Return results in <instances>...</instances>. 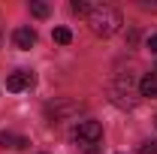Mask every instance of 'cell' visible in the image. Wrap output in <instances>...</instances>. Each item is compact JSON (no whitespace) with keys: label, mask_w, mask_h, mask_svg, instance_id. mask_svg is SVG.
I'll use <instances>...</instances> for the list:
<instances>
[{"label":"cell","mask_w":157,"mask_h":154,"mask_svg":"<svg viewBox=\"0 0 157 154\" xmlns=\"http://www.w3.org/2000/svg\"><path fill=\"white\" fill-rule=\"evenodd\" d=\"M154 124H157V118H154Z\"/></svg>","instance_id":"cell-15"},{"label":"cell","mask_w":157,"mask_h":154,"mask_svg":"<svg viewBox=\"0 0 157 154\" xmlns=\"http://www.w3.org/2000/svg\"><path fill=\"white\" fill-rule=\"evenodd\" d=\"M0 145H3V148H15V151H24L30 142H27L24 136H15V133H0Z\"/></svg>","instance_id":"cell-8"},{"label":"cell","mask_w":157,"mask_h":154,"mask_svg":"<svg viewBox=\"0 0 157 154\" xmlns=\"http://www.w3.org/2000/svg\"><path fill=\"white\" fill-rule=\"evenodd\" d=\"M52 39H55V42H60V45H70V42H73V33H70L67 27H55Z\"/></svg>","instance_id":"cell-9"},{"label":"cell","mask_w":157,"mask_h":154,"mask_svg":"<svg viewBox=\"0 0 157 154\" xmlns=\"http://www.w3.org/2000/svg\"><path fill=\"white\" fill-rule=\"evenodd\" d=\"M82 109V103H76V100H60V103H52L45 112H48V118H52V124L55 121H60V118L73 115V112H78Z\"/></svg>","instance_id":"cell-4"},{"label":"cell","mask_w":157,"mask_h":154,"mask_svg":"<svg viewBox=\"0 0 157 154\" xmlns=\"http://www.w3.org/2000/svg\"><path fill=\"white\" fill-rule=\"evenodd\" d=\"M139 154H157V139H151V142H142V145H139Z\"/></svg>","instance_id":"cell-12"},{"label":"cell","mask_w":157,"mask_h":154,"mask_svg":"<svg viewBox=\"0 0 157 154\" xmlns=\"http://www.w3.org/2000/svg\"><path fill=\"white\" fill-rule=\"evenodd\" d=\"M30 85H33V73L30 70H15L12 76L6 79V91H15V94L18 91H27Z\"/></svg>","instance_id":"cell-5"},{"label":"cell","mask_w":157,"mask_h":154,"mask_svg":"<svg viewBox=\"0 0 157 154\" xmlns=\"http://www.w3.org/2000/svg\"><path fill=\"white\" fill-rule=\"evenodd\" d=\"M112 100H115L118 106H127V109L136 106V97H133V76H130V73L121 76L115 85H112Z\"/></svg>","instance_id":"cell-3"},{"label":"cell","mask_w":157,"mask_h":154,"mask_svg":"<svg viewBox=\"0 0 157 154\" xmlns=\"http://www.w3.org/2000/svg\"><path fill=\"white\" fill-rule=\"evenodd\" d=\"M145 45H148V52H151V55H157V33H151V37H148V42H145Z\"/></svg>","instance_id":"cell-13"},{"label":"cell","mask_w":157,"mask_h":154,"mask_svg":"<svg viewBox=\"0 0 157 154\" xmlns=\"http://www.w3.org/2000/svg\"><path fill=\"white\" fill-rule=\"evenodd\" d=\"M12 42H15V48L27 52V48L36 45V30H33V27H15V30H12Z\"/></svg>","instance_id":"cell-6"},{"label":"cell","mask_w":157,"mask_h":154,"mask_svg":"<svg viewBox=\"0 0 157 154\" xmlns=\"http://www.w3.org/2000/svg\"><path fill=\"white\" fill-rule=\"evenodd\" d=\"M30 12H33V15H36V18H45V15H48V3H30Z\"/></svg>","instance_id":"cell-10"},{"label":"cell","mask_w":157,"mask_h":154,"mask_svg":"<svg viewBox=\"0 0 157 154\" xmlns=\"http://www.w3.org/2000/svg\"><path fill=\"white\" fill-rule=\"evenodd\" d=\"M88 24H91V30L97 33V37H112L121 30V12H118L115 6H109V3H91V9H88Z\"/></svg>","instance_id":"cell-1"},{"label":"cell","mask_w":157,"mask_h":154,"mask_svg":"<svg viewBox=\"0 0 157 154\" xmlns=\"http://www.w3.org/2000/svg\"><path fill=\"white\" fill-rule=\"evenodd\" d=\"M100 136H103V124L94 121V118H88V121H78L76 130H73V139L82 142V145H97Z\"/></svg>","instance_id":"cell-2"},{"label":"cell","mask_w":157,"mask_h":154,"mask_svg":"<svg viewBox=\"0 0 157 154\" xmlns=\"http://www.w3.org/2000/svg\"><path fill=\"white\" fill-rule=\"evenodd\" d=\"M139 6H142V9H148V12H157V3H151V0H142Z\"/></svg>","instance_id":"cell-14"},{"label":"cell","mask_w":157,"mask_h":154,"mask_svg":"<svg viewBox=\"0 0 157 154\" xmlns=\"http://www.w3.org/2000/svg\"><path fill=\"white\" fill-rule=\"evenodd\" d=\"M139 97H157V73L139 79Z\"/></svg>","instance_id":"cell-7"},{"label":"cell","mask_w":157,"mask_h":154,"mask_svg":"<svg viewBox=\"0 0 157 154\" xmlns=\"http://www.w3.org/2000/svg\"><path fill=\"white\" fill-rule=\"evenodd\" d=\"M88 9H91V3H88V0H73V12H78V15H88Z\"/></svg>","instance_id":"cell-11"}]
</instances>
